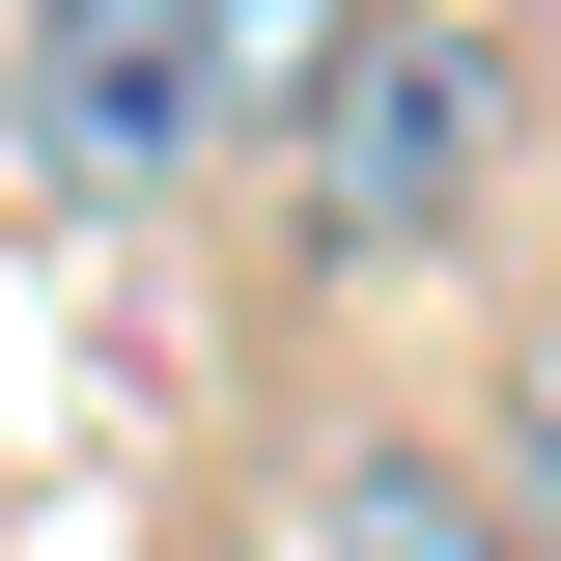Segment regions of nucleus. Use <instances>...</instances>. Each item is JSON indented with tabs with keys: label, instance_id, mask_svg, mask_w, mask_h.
<instances>
[{
	"label": "nucleus",
	"instance_id": "2",
	"mask_svg": "<svg viewBox=\"0 0 561 561\" xmlns=\"http://www.w3.org/2000/svg\"><path fill=\"white\" fill-rule=\"evenodd\" d=\"M0 140L57 169L84 225L197 197V169H225V113H197V0H0Z\"/></svg>",
	"mask_w": 561,
	"mask_h": 561
},
{
	"label": "nucleus",
	"instance_id": "4",
	"mask_svg": "<svg viewBox=\"0 0 561 561\" xmlns=\"http://www.w3.org/2000/svg\"><path fill=\"white\" fill-rule=\"evenodd\" d=\"M337 57H365V0H197V113H225V140H309Z\"/></svg>",
	"mask_w": 561,
	"mask_h": 561
},
{
	"label": "nucleus",
	"instance_id": "3",
	"mask_svg": "<svg viewBox=\"0 0 561 561\" xmlns=\"http://www.w3.org/2000/svg\"><path fill=\"white\" fill-rule=\"evenodd\" d=\"M280 561H534V534H505V478H449L421 421H365V449H309Z\"/></svg>",
	"mask_w": 561,
	"mask_h": 561
},
{
	"label": "nucleus",
	"instance_id": "1",
	"mask_svg": "<svg viewBox=\"0 0 561 561\" xmlns=\"http://www.w3.org/2000/svg\"><path fill=\"white\" fill-rule=\"evenodd\" d=\"M309 253L337 280H449V225L505 197V28L478 0H365V57L309 84Z\"/></svg>",
	"mask_w": 561,
	"mask_h": 561
},
{
	"label": "nucleus",
	"instance_id": "5",
	"mask_svg": "<svg viewBox=\"0 0 561 561\" xmlns=\"http://www.w3.org/2000/svg\"><path fill=\"white\" fill-rule=\"evenodd\" d=\"M478 478H505V534L561 561V309H534V365H505V449H478Z\"/></svg>",
	"mask_w": 561,
	"mask_h": 561
}]
</instances>
